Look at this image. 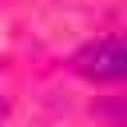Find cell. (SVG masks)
Masks as SVG:
<instances>
[{
  "instance_id": "3957f363",
  "label": "cell",
  "mask_w": 127,
  "mask_h": 127,
  "mask_svg": "<svg viewBox=\"0 0 127 127\" xmlns=\"http://www.w3.org/2000/svg\"><path fill=\"white\" fill-rule=\"evenodd\" d=\"M0 115H4V95H0Z\"/></svg>"
},
{
  "instance_id": "6da1fadb",
  "label": "cell",
  "mask_w": 127,
  "mask_h": 127,
  "mask_svg": "<svg viewBox=\"0 0 127 127\" xmlns=\"http://www.w3.org/2000/svg\"><path fill=\"white\" fill-rule=\"evenodd\" d=\"M71 71L95 83H127V36H99L71 56Z\"/></svg>"
},
{
  "instance_id": "7a4b0ae2",
  "label": "cell",
  "mask_w": 127,
  "mask_h": 127,
  "mask_svg": "<svg viewBox=\"0 0 127 127\" xmlns=\"http://www.w3.org/2000/svg\"><path fill=\"white\" fill-rule=\"evenodd\" d=\"M95 115H103L111 127H127V99H99Z\"/></svg>"
}]
</instances>
